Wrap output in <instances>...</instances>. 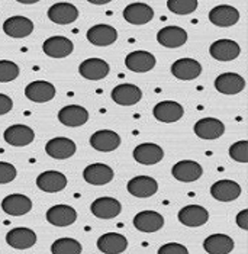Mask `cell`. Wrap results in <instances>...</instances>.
I'll list each match as a JSON object with an SVG mask.
<instances>
[{
    "instance_id": "cell-1",
    "label": "cell",
    "mask_w": 248,
    "mask_h": 254,
    "mask_svg": "<svg viewBox=\"0 0 248 254\" xmlns=\"http://www.w3.org/2000/svg\"><path fill=\"white\" fill-rule=\"evenodd\" d=\"M172 175L176 180L183 183H190L199 180L203 175V169L197 161L193 160H182L176 163L172 169Z\"/></svg>"
},
{
    "instance_id": "cell-2",
    "label": "cell",
    "mask_w": 248,
    "mask_h": 254,
    "mask_svg": "<svg viewBox=\"0 0 248 254\" xmlns=\"http://www.w3.org/2000/svg\"><path fill=\"white\" fill-rule=\"evenodd\" d=\"M153 115L160 122L173 124V122H177L179 119H182V117L185 115V109L180 103H177L174 100H163L154 106Z\"/></svg>"
},
{
    "instance_id": "cell-3",
    "label": "cell",
    "mask_w": 248,
    "mask_h": 254,
    "mask_svg": "<svg viewBox=\"0 0 248 254\" xmlns=\"http://www.w3.org/2000/svg\"><path fill=\"white\" fill-rule=\"evenodd\" d=\"M111 67L109 64L102 59H87L84 60L80 67H78V73L81 77L86 80H92V81H97V80H103L109 74Z\"/></svg>"
},
{
    "instance_id": "cell-4",
    "label": "cell",
    "mask_w": 248,
    "mask_h": 254,
    "mask_svg": "<svg viewBox=\"0 0 248 254\" xmlns=\"http://www.w3.org/2000/svg\"><path fill=\"white\" fill-rule=\"evenodd\" d=\"M25 96L29 99L31 102L35 103H45L53 100L56 96V87L50 81L44 80H35L29 83L25 87Z\"/></svg>"
},
{
    "instance_id": "cell-5",
    "label": "cell",
    "mask_w": 248,
    "mask_h": 254,
    "mask_svg": "<svg viewBox=\"0 0 248 254\" xmlns=\"http://www.w3.org/2000/svg\"><path fill=\"white\" fill-rule=\"evenodd\" d=\"M90 209H92V214L99 219H112L121 214L122 205L115 197L103 196V197H97L96 200H93Z\"/></svg>"
},
{
    "instance_id": "cell-6",
    "label": "cell",
    "mask_w": 248,
    "mask_h": 254,
    "mask_svg": "<svg viewBox=\"0 0 248 254\" xmlns=\"http://www.w3.org/2000/svg\"><path fill=\"white\" fill-rule=\"evenodd\" d=\"M74 50L73 41L65 37H51L42 44V51L51 59H65Z\"/></svg>"
},
{
    "instance_id": "cell-7",
    "label": "cell",
    "mask_w": 248,
    "mask_h": 254,
    "mask_svg": "<svg viewBox=\"0 0 248 254\" xmlns=\"http://www.w3.org/2000/svg\"><path fill=\"white\" fill-rule=\"evenodd\" d=\"M194 134L202 139H218L224 135L225 125L216 118H203L194 124Z\"/></svg>"
},
{
    "instance_id": "cell-8",
    "label": "cell",
    "mask_w": 248,
    "mask_h": 254,
    "mask_svg": "<svg viewBox=\"0 0 248 254\" xmlns=\"http://www.w3.org/2000/svg\"><path fill=\"white\" fill-rule=\"evenodd\" d=\"M3 138H4V141L9 145H13V147H25V145H29L35 139V132L28 125L18 124V125L9 127L3 132Z\"/></svg>"
},
{
    "instance_id": "cell-9",
    "label": "cell",
    "mask_w": 248,
    "mask_h": 254,
    "mask_svg": "<svg viewBox=\"0 0 248 254\" xmlns=\"http://www.w3.org/2000/svg\"><path fill=\"white\" fill-rule=\"evenodd\" d=\"M77 147L73 139L65 137H57L50 139L45 145V151L51 158L56 160H65L74 156Z\"/></svg>"
},
{
    "instance_id": "cell-10",
    "label": "cell",
    "mask_w": 248,
    "mask_h": 254,
    "mask_svg": "<svg viewBox=\"0 0 248 254\" xmlns=\"http://www.w3.org/2000/svg\"><path fill=\"white\" fill-rule=\"evenodd\" d=\"M157 60L151 53L148 51H132L126 56L125 59V65L128 70L134 71V73H147L151 71L155 67Z\"/></svg>"
},
{
    "instance_id": "cell-11",
    "label": "cell",
    "mask_w": 248,
    "mask_h": 254,
    "mask_svg": "<svg viewBox=\"0 0 248 254\" xmlns=\"http://www.w3.org/2000/svg\"><path fill=\"white\" fill-rule=\"evenodd\" d=\"M179 221L186 227H202L208 222L209 212L200 205H187L179 211Z\"/></svg>"
},
{
    "instance_id": "cell-12",
    "label": "cell",
    "mask_w": 248,
    "mask_h": 254,
    "mask_svg": "<svg viewBox=\"0 0 248 254\" xmlns=\"http://www.w3.org/2000/svg\"><path fill=\"white\" fill-rule=\"evenodd\" d=\"M134 158L139 164L153 166L164 158V151L160 145H157L154 142H144V144H139L135 147Z\"/></svg>"
},
{
    "instance_id": "cell-13",
    "label": "cell",
    "mask_w": 248,
    "mask_h": 254,
    "mask_svg": "<svg viewBox=\"0 0 248 254\" xmlns=\"http://www.w3.org/2000/svg\"><path fill=\"white\" fill-rule=\"evenodd\" d=\"M172 74L183 81L194 80L202 74V65L193 59H180L173 63Z\"/></svg>"
},
{
    "instance_id": "cell-14",
    "label": "cell",
    "mask_w": 248,
    "mask_h": 254,
    "mask_svg": "<svg viewBox=\"0 0 248 254\" xmlns=\"http://www.w3.org/2000/svg\"><path fill=\"white\" fill-rule=\"evenodd\" d=\"M1 209L7 215H26L32 209V200L28 196L20 195V193H13V195L6 196L1 200Z\"/></svg>"
},
{
    "instance_id": "cell-15",
    "label": "cell",
    "mask_w": 248,
    "mask_h": 254,
    "mask_svg": "<svg viewBox=\"0 0 248 254\" xmlns=\"http://www.w3.org/2000/svg\"><path fill=\"white\" fill-rule=\"evenodd\" d=\"M6 243L16 250H26V249H31L35 246L37 234L31 228L18 227V228L10 230L6 234Z\"/></svg>"
},
{
    "instance_id": "cell-16",
    "label": "cell",
    "mask_w": 248,
    "mask_h": 254,
    "mask_svg": "<svg viewBox=\"0 0 248 254\" xmlns=\"http://www.w3.org/2000/svg\"><path fill=\"white\" fill-rule=\"evenodd\" d=\"M48 18L57 25H68L78 18V10L68 1H58L48 9Z\"/></svg>"
},
{
    "instance_id": "cell-17",
    "label": "cell",
    "mask_w": 248,
    "mask_h": 254,
    "mask_svg": "<svg viewBox=\"0 0 248 254\" xmlns=\"http://www.w3.org/2000/svg\"><path fill=\"white\" fill-rule=\"evenodd\" d=\"M76 219V209L70 205H56L47 211V221L54 227H70Z\"/></svg>"
},
{
    "instance_id": "cell-18",
    "label": "cell",
    "mask_w": 248,
    "mask_h": 254,
    "mask_svg": "<svg viewBox=\"0 0 248 254\" xmlns=\"http://www.w3.org/2000/svg\"><path fill=\"white\" fill-rule=\"evenodd\" d=\"M112 99L121 106H134L142 99V92L138 86L131 83H124L112 90Z\"/></svg>"
},
{
    "instance_id": "cell-19",
    "label": "cell",
    "mask_w": 248,
    "mask_h": 254,
    "mask_svg": "<svg viewBox=\"0 0 248 254\" xmlns=\"http://www.w3.org/2000/svg\"><path fill=\"white\" fill-rule=\"evenodd\" d=\"M134 227L141 233H155L164 227V216L155 211H142L134 216Z\"/></svg>"
},
{
    "instance_id": "cell-20",
    "label": "cell",
    "mask_w": 248,
    "mask_h": 254,
    "mask_svg": "<svg viewBox=\"0 0 248 254\" xmlns=\"http://www.w3.org/2000/svg\"><path fill=\"white\" fill-rule=\"evenodd\" d=\"M86 35H87V41L96 47H108L112 45L118 39V31L111 25L99 23L92 26Z\"/></svg>"
},
{
    "instance_id": "cell-21",
    "label": "cell",
    "mask_w": 248,
    "mask_h": 254,
    "mask_svg": "<svg viewBox=\"0 0 248 254\" xmlns=\"http://www.w3.org/2000/svg\"><path fill=\"white\" fill-rule=\"evenodd\" d=\"M209 53L210 56L218 61H232L240 56L241 48L232 39H218L212 42V45L209 47Z\"/></svg>"
},
{
    "instance_id": "cell-22",
    "label": "cell",
    "mask_w": 248,
    "mask_h": 254,
    "mask_svg": "<svg viewBox=\"0 0 248 254\" xmlns=\"http://www.w3.org/2000/svg\"><path fill=\"white\" fill-rule=\"evenodd\" d=\"M58 121L65 127L77 128V127L84 125L89 121V112L83 106L68 105V106H64L58 112Z\"/></svg>"
},
{
    "instance_id": "cell-23",
    "label": "cell",
    "mask_w": 248,
    "mask_h": 254,
    "mask_svg": "<svg viewBox=\"0 0 248 254\" xmlns=\"http://www.w3.org/2000/svg\"><path fill=\"white\" fill-rule=\"evenodd\" d=\"M3 31L12 38H26L34 31V22L25 16H12L4 20Z\"/></svg>"
},
{
    "instance_id": "cell-24",
    "label": "cell",
    "mask_w": 248,
    "mask_h": 254,
    "mask_svg": "<svg viewBox=\"0 0 248 254\" xmlns=\"http://www.w3.org/2000/svg\"><path fill=\"white\" fill-rule=\"evenodd\" d=\"M246 87V80L237 73H224L215 80V89L222 95H238Z\"/></svg>"
},
{
    "instance_id": "cell-25",
    "label": "cell",
    "mask_w": 248,
    "mask_h": 254,
    "mask_svg": "<svg viewBox=\"0 0 248 254\" xmlns=\"http://www.w3.org/2000/svg\"><path fill=\"white\" fill-rule=\"evenodd\" d=\"M210 195L219 202H232L241 195V186L234 180H218L210 186Z\"/></svg>"
},
{
    "instance_id": "cell-26",
    "label": "cell",
    "mask_w": 248,
    "mask_h": 254,
    "mask_svg": "<svg viewBox=\"0 0 248 254\" xmlns=\"http://www.w3.org/2000/svg\"><path fill=\"white\" fill-rule=\"evenodd\" d=\"M37 186L42 192L47 193H57L65 189L67 186V177L62 173L56 172V170H48L44 172L37 177Z\"/></svg>"
},
{
    "instance_id": "cell-27",
    "label": "cell",
    "mask_w": 248,
    "mask_h": 254,
    "mask_svg": "<svg viewBox=\"0 0 248 254\" xmlns=\"http://www.w3.org/2000/svg\"><path fill=\"white\" fill-rule=\"evenodd\" d=\"M90 145L97 151L111 153L121 145V137L111 129H100L90 137Z\"/></svg>"
},
{
    "instance_id": "cell-28",
    "label": "cell",
    "mask_w": 248,
    "mask_h": 254,
    "mask_svg": "<svg viewBox=\"0 0 248 254\" xmlns=\"http://www.w3.org/2000/svg\"><path fill=\"white\" fill-rule=\"evenodd\" d=\"M126 189L135 197H150L157 193L158 183L154 177L136 176L128 182Z\"/></svg>"
},
{
    "instance_id": "cell-29",
    "label": "cell",
    "mask_w": 248,
    "mask_h": 254,
    "mask_svg": "<svg viewBox=\"0 0 248 254\" xmlns=\"http://www.w3.org/2000/svg\"><path fill=\"white\" fill-rule=\"evenodd\" d=\"M124 18L126 22H129L132 25H145L153 20L154 10L145 3L135 1L125 7Z\"/></svg>"
},
{
    "instance_id": "cell-30",
    "label": "cell",
    "mask_w": 248,
    "mask_h": 254,
    "mask_svg": "<svg viewBox=\"0 0 248 254\" xmlns=\"http://www.w3.org/2000/svg\"><path fill=\"white\" fill-rule=\"evenodd\" d=\"M97 249L103 254H121L128 249V240L125 235L108 233L99 237Z\"/></svg>"
},
{
    "instance_id": "cell-31",
    "label": "cell",
    "mask_w": 248,
    "mask_h": 254,
    "mask_svg": "<svg viewBox=\"0 0 248 254\" xmlns=\"http://www.w3.org/2000/svg\"><path fill=\"white\" fill-rule=\"evenodd\" d=\"M83 177L89 185L103 186L114 179V170L108 164L95 163V164H90L84 169Z\"/></svg>"
},
{
    "instance_id": "cell-32",
    "label": "cell",
    "mask_w": 248,
    "mask_h": 254,
    "mask_svg": "<svg viewBox=\"0 0 248 254\" xmlns=\"http://www.w3.org/2000/svg\"><path fill=\"white\" fill-rule=\"evenodd\" d=\"M157 41L166 48H179L187 42V32L180 26H166L158 31Z\"/></svg>"
},
{
    "instance_id": "cell-33",
    "label": "cell",
    "mask_w": 248,
    "mask_h": 254,
    "mask_svg": "<svg viewBox=\"0 0 248 254\" xmlns=\"http://www.w3.org/2000/svg\"><path fill=\"white\" fill-rule=\"evenodd\" d=\"M209 20L215 26L228 28V26L235 25L240 20V12L232 6L221 4V6H216L210 10Z\"/></svg>"
},
{
    "instance_id": "cell-34",
    "label": "cell",
    "mask_w": 248,
    "mask_h": 254,
    "mask_svg": "<svg viewBox=\"0 0 248 254\" xmlns=\"http://www.w3.org/2000/svg\"><path fill=\"white\" fill-rule=\"evenodd\" d=\"M208 254H229L234 250V240L227 234H212L203 241Z\"/></svg>"
},
{
    "instance_id": "cell-35",
    "label": "cell",
    "mask_w": 248,
    "mask_h": 254,
    "mask_svg": "<svg viewBox=\"0 0 248 254\" xmlns=\"http://www.w3.org/2000/svg\"><path fill=\"white\" fill-rule=\"evenodd\" d=\"M81 244L74 238H58L51 246L53 254H81Z\"/></svg>"
},
{
    "instance_id": "cell-36",
    "label": "cell",
    "mask_w": 248,
    "mask_h": 254,
    "mask_svg": "<svg viewBox=\"0 0 248 254\" xmlns=\"http://www.w3.org/2000/svg\"><path fill=\"white\" fill-rule=\"evenodd\" d=\"M197 0H169L167 7L176 15H190L197 9Z\"/></svg>"
},
{
    "instance_id": "cell-37",
    "label": "cell",
    "mask_w": 248,
    "mask_h": 254,
    "mask_svg": "<svg viewBox=\"0 0 248 254\" xmlns=\"http://www.w3.org/2000/svg\"><path fill=\"white\" fill-rule=\"evenodd\" d=\"M19 76V65L9 60H0V83H9Z\"/></svg>"
},
{
    "instance_id": "cell-38",
    "label": "cell",
    "mask_w": 248,
    "mask_h": 254,
    "mask_svg": "<svg viewBox=\"0 0 248 254\" xmlns=\"http://www.w3.org/2000/svg\"><path fill=\"white\" fill-rule=\"evenodd\" d=\"M229 157L240 163H248V141L243 139L229 147Z\"/></svg>"
},
{
    "instance_id": "cell-39",
    "label": "cell",
    "mask_w": 248,
    "mask_h": 254,
    "mask_svg": "<svg viewBox=\"0 0 248 254\" xmlns=\"http://www.w3.org/2000/svg\"><path fill=\"white\" fill-rule=\"evenodd\" d=\"M16 167L10 163H4L0 161V185H6L10 183L16 179Z\"/></svg>"
},
{
    "instance_id": "cell-40",
    "label": "cell",
    "mask_w": 248,
    "mask_h": 254,
    "mask_svg": "<svg viewBox=\"0 0 248 254\" xmlns=\"http://www.w3.org/2000/svg\"><path fill=\"white\" fill-rule=\"evenodd\" d=\"M157 254H189V250L179 243H167L158 249Z\"/></svg>"
},
{
    "instance_id": "cell-41",
    "label": "cell",
    "mask_w": 248,
    "mask_h": 254,
    "mask_svg": "<svg viewBox=\"0 0 248 254\" xmlns=\"http://www.w3.org/2000/svg\"><path fill=\"white\" fill-rule=\"evenodd\" d=\"M12 108H13V100L7 95L0 93V115H6L7 112L12 111Z\"/></svg>"
},
{
    "instance_id": "cell-42",
    "label": "cell",
    "mask_w": 248,
    "mask_h": 254,
    "mask_svg": "<svg viewBox=\"0 0 248 254\" xmlns=\"http://www.w3.org/2000/svg\"><path fill=\"white\" fill-rule=\"evenodd\" d=\"M235 221H237V225L241 228V230H244V231H247L248 230V209H244V211H241L237 218H235Z\"/></svg>"
},
{
    "instance_id": "cell-43",
    "label": "cell",
    "mask_w": 248,
    "mask_h": 254,
    "mask_svg": "<svg viewBox=\"0 0 248 254\" xmlns=\"http://www.w3.org/2000/svg\"><path fill=\"white\" fill-rule=\"evenodd\" d=\"M92 4H106V3H109V1H90Z\"/></svg>"
}]
</instances>
